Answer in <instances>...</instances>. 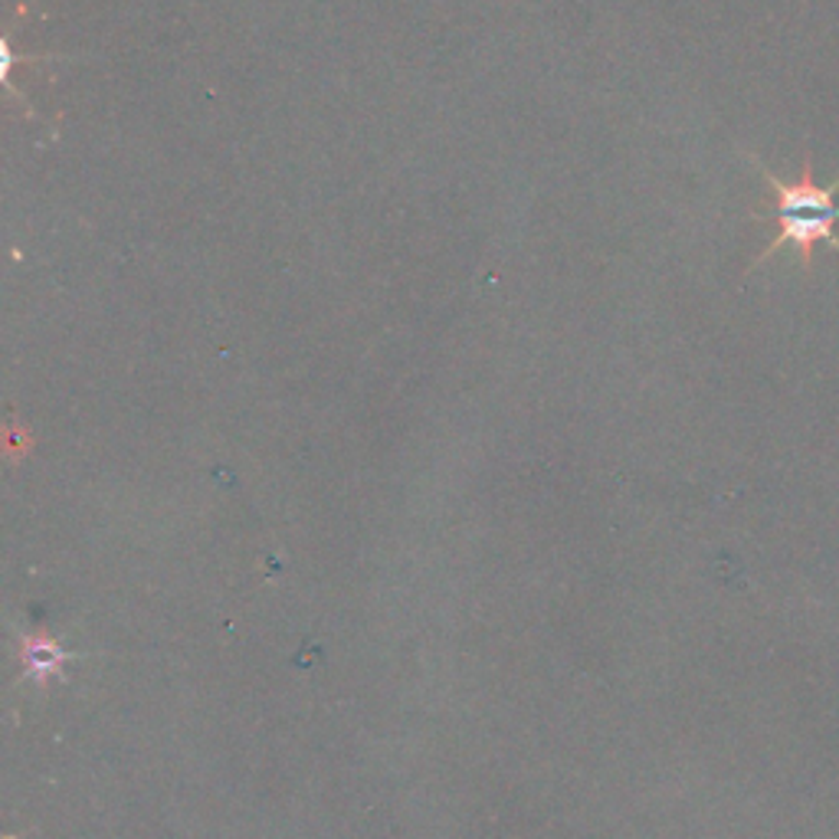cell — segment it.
Segmentation results:
<instances>
[{"instance_id": "1", "label": "cell", "mask_w": 839, "mask_h": 839, "mask_svg": "<svg viewBox=\"0 0 839 839\" xmlns=\"http://www.w3.org/2000/svg\"><path fill=\"white\" fill-rule=\"evenodd\" d=\"M765 184L771 187L774 194V204L771 210H755L751 217L755 220H774L778 223V237L768 243V250L751 263V269H758L761 263H768L771 256H778L781 250H794L797 253V263L811 273L814 269V253L817 246H834L839 253V237H837V223H839V177L830 181V184H817L814 181V158L807 154L804 158V168H801V177L794 184L781 181L761 158H755Z\"/></svg>"}]
</instances>
